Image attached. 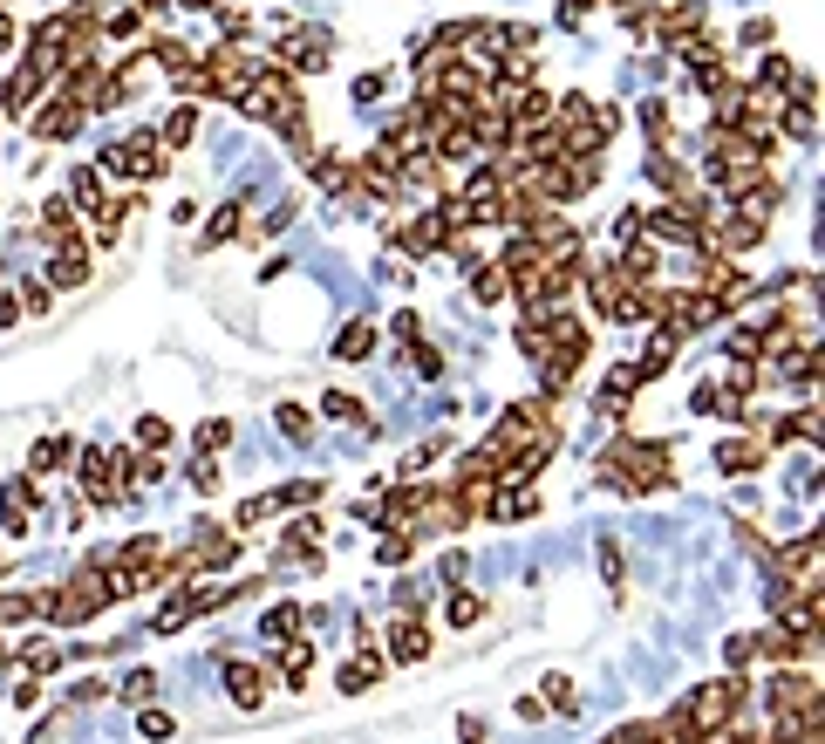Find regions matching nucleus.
<instances>
[{
	"label": "nucleus",
	"instance_id": "6e6552de",
	"mask_svg": "<svg viewBox=\"0 0 825 744\" xmlns=\"http://www.w3.org/2000/svg\"><path fill=\"white\" fill-rule=\"evenodd\" d=\"M614 280H621V287H648V280H655V246H641V239H628V253H621V267H614Z\"/></svg>",
	"mask_w": 825,
	"mask_h": 744
},
{
	"label": "nucleus",
	"instance_id": "5701e85b",
	"mask_svg": "<svg viewBox=\"0 0 825 744\" xmlns=\"http://www.w3.org/2000/svg\"><path fill=\"white\" fill-rule=\"evenodd\" d=\"M546 697L560 717H580V697H573V676H546Z\"/></svg>",
	"mask_w": 825,
	"mask_h": 744
},
{
	"label": "nucleus",
	"instance_id": "7ed1b4c3",
	"mask_svg": "<svg viewBox=\"0 0 825 744\" xmlns=\"http://www.w3.org/2000/svg\"><path fill=\"white\" fill-rule=\"evenodd\" d=\"M75 485H82L96 506H116V499H123V485L110 478V458H103V451H82V478H75Z\"/></svg>",
	"mask_w": 825,
	"mask_h": 744
},
{
	"label": "nucleus",
	"instance_id": "f03ea898",
	"mask_svg": "<svg viewBox=\"0 0 825 744\" xmlns=\"http://www.w3.org/2000/svg\"><path fill=\"white\" fill-rule=\"evenodd\" d=\"M28 512H41V492H35V478H14L7 499H0V526H7L14 540H28Z\"/></svg>",
	"mask_w": 825,
	"mask_h": 744
},
{
	"label": "nucleus",
	"instance_id": "4be33fe9",
	"mask_svg": "<svg viewBox=\"0 0 825 744\" xmlns=\"http://www.w3.org/2000/svg\"><path fill=\"white\" fill-rule=\"evenodd\" d=\"M600 574H607V588H614V594L628 588V567H621V540H600Z\"/></svg>",
	"mask_w": 825,
	"mask_h": 744
},
{
	"label": "nucleus",
	"instance_id": "4c0bfd02",
	"mask_svg": "<svg viewBox=\"0 0 825 744\" xmlns=\"http://www.w3.org/2000/svg\"><path fill=\"white\" fill-rule=\"evenodd\" d=\"M737 41H744V48H771V21H750Z\"/></svg>",
	"mask_w": 825,
	"mask_h": 744
},
{
	"label": "nucleus",
	"instance_id": "20e7f679",
	"mask_svg": "<svg viewBox=\"0 0 825 744\" xmlns=\"http://www.w3.org/2000/svg\"><path fill=\"white\" fill-rule=\"evenodd\" d=\"M389 656H396V663H423V656H430V635H423L416 615H396V622H389Z\"/></svg>",
	"mask_w": 825,
	"mask_h": 744
},
{
	"label": "nucleus",
	"instance_id": "2f4dec72",
	"mask_svg": "<svg viewBox=\"0 0 825 744\" xmlns=\"http://www.w3.org/2000/svg\"><path fill=\"white\" fill-rule=\"evenodd\" d=\"M137 437H144L150 451H157V444H164V437H171V424H164V417H137Z\"/></svg>",
	"mask_w": 825,
	"mask_h": 744
},
{
	"label": "nucleus",
	"instance_id": "58836bf2",
	"mask_svg": "<svg viewBox=\"0 0 825 744\" xmlns=\"http://www.w3.org/2000/svg\"><path fill=\"white\" fill-rule=\"evenodd\" d=\"M375 96H382V76H375V69H369V76H355V103H375Z\"/></svg>",
	"mask_w": 825,
	"mask_h": 744
},
{
	"label": "nucleus",
	"instance_id": "ddd939ff",
	"mask_svg": "<svg viewBox=\"0 0 825 744\" xmlns=\"http://www.w3.org/2000/svg\"><path fill=\"white\" fill-rule=\"evenodd\" d=\"M648 178H655L662 192H682V198H689V171H682L669 151H648Z\"/></svg>",
	"mask_w": 825,
	"mask_h": 744
},
{
	"label": "nucleus",
	"instance_id": "1a4fd4ad",
	"mask_svg": "<svg viewBox=\"0 0 825 744\" xmlns=\"http://www.w3.org/2000/svg\"><path fill=\"white\" fill-rule=\"evenodd\" d=\"M300 628H307V608H300V601H280V608H266L260 642H287V635H300Z\"/></svg>",
	"mask_w": 825,
	"mask_h": 744
},
{
	"label": "nucleus",
	"instance_id": "79ce46f5",
	"mask_svg": "<svg viewBox=\"0 0 825 744\" xmlns=\"http://www.w3.org/2000/svg\"><path fill=\"white\" fill-rule=\"evenodd\" d=\"M0 48H14V21L7 14H0Z\"/></svg>",
	"mask_w": 825,
	"mask_h": 744
},
{
	"label": "nucleus",
	"instance_id": "dca6fc26",
	"mask_svg": "<svg viewBox=\"0 0 825 744\" xmlns=\"http://www.w3.org/2000/svg\"><path fill=\"white\" fill-rule=\"evenodd\" d=\"M471 294H478V301H505V294H512V280L498 274V267H491V260H478V267H471Z\"/></svg>",
	"mask_w": 825,
	"mask_h": 744
},
{
	"label": "nucleus",
	"instance_id": "72a5a7b5",
	"mask_svg": "<svg viewBox=\"0 0 825 744\" xmlns=\"http://www.w3.org/2000/svg\"><path fill=\"white\" fill-rule=\"evenodd\" d=\"M396 335H403V342H423V314L403 308V314H396Z\"/></svg>",
	"mask_w": 825,
	"mask_h": 744
},
{
	"label": "nucleus",
	"instance_id": "423d86ee",
	"mask_svg": "<svg viewBox=\"0 0 825 744\" xmlns=\"http://www.w3.org/2000/svg\"><path fill=\"white\" fill-rule=\"evenodd\" d=\"M82 117H89L82 103H69V96H55L48 110H35V137H75V130H82Z\"/></svg>",
	"mask_w": 825,
	"mask_h": 744
},
{
	"label": "nucleus",
	"instance_id": "393cba45",
	"mask_svg": "<svg viewBox=\"0 0 825 744\" xmlns=\"http://www.w3.org/2000/svg\"><path fill=\"white\" fill-rule=\"evenodd\" d=\"M62 458H69V437H48V444H35V458H28V465H35V471H55Z\"/></svg>",
	"mask_w": 825,
	"mask_h": 744
},
{
	"label": "nucleus",
	"instance_id": "6ab92c4d",
	"mask_svg": "<svg viewBox=\"0 0 825 744\" xmlns=\"http://www.w3.org/2000/svg\"><path fill=\"white\" fill-rule=\"evenodd\" d=\"M321 410H328V417H341V424H362V431H375V424H369V410H362V403H355L348 390H328V396H321Z\"/></svg>",
	"mask_w": 825,
	"mask_h": 744
},
{
	"label": "nucleus",
	"instance_id": "bb28decb",
	"mask_svg": "<svg viewBox=\"0 0 825 744\" xmlns=\"http://www.w3.org/2000/svg\"><path fill=\"white\" fill-rule=\"evenodd\" d=\"M450 622H457V628L485 622V601H478V594H457V601H450Z\"/></svg>",
	"mask_w": 825,
	"mask_h": 744
},
{
	"label": "nucleus",
	"instance_id": "cd10ccee",
	"mask_svg": "<svg viewBox=\"0 0 825 744\" xmlns=\"http://www.w3.org/2000/svg\"><path fill=\"white\" fill-rule=\"evenodd\" d=\"M723 656H730V669H750V663H757V635H730Z\"/></svg>",
	"mask_w": 825,
	"mask_h": 744
},
{
	"label": "nucleus",
	"instance_id": "a211bd4d",
	"mask_svg": "<svg viewBox=\"0 0 825 744\" xmlns=\"http://www.w3.org/2000/svg\"><path fill=\"white\" fill-rule=\"evenodd\" d=\"M369 349H375V328H369V321H348L341 342H335V355H341V362H362Z\"/></svg>",
	"mask_w": 825,
	"mask_h": 744
},
{
	"label": "nucleus",
	"instance_id": "0eeeda50",
	"mask_svg": "<svg viewBox=\"0 0 825 744\" xmlns=\"http://www.w3.org/2000/svg\"><path fill=\"white\" fill-rule=\"evenodd\" d=\"M225 690H232V704L260 710V704H266V669H253V663H225Z\"/></svg>",
	"mask_w": 825,
	"mask_h": 744
},
{
	"label": "nucleus",
	"instance_id": "f257e3e1",
	"mask_svg": "<svg viewBox=\"0 0 825 744\" xmlns=\"http://www.w3.org/2000/svg\"><path fill=\"white\" fill-rule=\"evenodd\" d=\"M280 62H287L294 76H321V69H328V35H321V28H314V35L294 28V35L280 41Z\"/></svg>",
	"mask_w": 825,
	"mask_h": 744
},
{
	"label": "nucleus",
	"instance_id": "a878e982",
	"mask_svg": "<svg viewBox=\"0 0 825 744\" xmlns=\"http://www.w3.org/2000/svg\"><path fill=\"white\" fill-rule=\"evenodd\" d=\"M410 553H416V540L403 533V526H389V540H382V560H389V567H403Z\"/></svg>",
	"mask_w": 825,
	"mask_h": 744
},
{
	"label": "nucleus",
	"instance_id": "f704fd0d",
	"mask_svg": "<svg viewBox=\"0 0 825 744\" xmlns=\"http://www.w3.org/2000/svg\"><path fill=\"white\" fill-rule=\"evenodd\" d=\"M580 14H594V0H560V28H580Z\"/></svg>",
	"mask_w": 825,
	"mask_h": 744
},
{
	"label": "nucleus",
	"instance_id": "a19ab883",
	"mask_svg": "<svg viewBox=\"0 0 825 744\" xmlns=\"http://www.w3.org/2000/svg\"><path fill=\"white\" fill-rule=\"evenodd\" d=\"M14 321H21V301H14V294H0V328H14Z\"/></svg>",
	"mask_w": 825,
	"mask_h": 744
},
{
	"label": "nucleus",
	"instance_id": "39448f33",
	"mask_svg": "<svg viewBox=\"0 0 825 744\" xmlns=\"http://www.w3.org/2000/svg\"><path fill=\"white\" fill-rule=\"evenodd\" d=\"M89 280V246H82V233L69 239V246H55V267H48V287H82Z\"/></svg>",
	"mask_w": 825,
	"mask_h": 744
},
{
	"label": "nucleus",
	"instance_id": "c85d7f7f",
	"mask_svg": "<svg viewBox=\"0 0 825 744\" xmlns=\"http://www.w3.org/2000/svg\"><path fill=\"white\" fill-rule=\"evenodd\" d=\"M191 485H198V492H219V465H212V458H191V471H185Z\"/></svg>",
	"mask_w": 825,
	"mask_h": 744
},
{
	"label": "nucleus",
	"instance_id": "c756f323",
	"mask_svg": "<svg viewBox=\"0 0 825 744\" xmlns=\"http://www.w3.org/2000/svg\"><path fill=\"white\" fill-rule=\"evenodd\" d=\"M123 697H130V704H150V697H157V676H150V669H137V676L123 683Z\"/></svg>",
	"mask_w": 825,
	"mask_h": 744
},
{
	"label": "nucleus",
	"instance_id": "e433bc0d",
	"mask_svg": "<svg viewBox=\"0 0 825 744\" xmlns=\"http://www.w3.org/2000/svg\"><path fill=\"white\" fill-rule=\"evenodd\" d=\"M457 738H464V744H491V731H485V717H464V724H457Z\"/></svg>",
	"mask_w": 825,
	"mask_h": 744
},
{
	"label": "nucleus",
	"instance_id": "9b49d317",
	"mask_svg": "<svg viewBox=\"0 0 825 744\" xmlns=\"http://www.w3.org/2000/svg\"><path fill=\"white\" fill-rule=\"evenodd\" d=\"M191 137H198V103H178V110L164 117V130H157V144H171V151H185Z\"/></svg>",
	"mask_w": 825,
	"mask_h": 744
},
{
	"label": "nucleus",
	"instance_id": "2eb2a0df",
	"mask_svg": "<svg viewBox=\"0 0 825 744\" xmlns=\"http://www.w3.org/2000/svg\"><path fill=\"white\" fill-rule=\"evenodd\" d=\"M375 676H382V656H355V663L341 669L335 683H341V697H362V690H369Z\"/></svg>",
	"mask_w": 825,
	"mask_h": 744
},
{
	"label": "nucleus",
	"instance_id": "aec40b11",
	"mask_svg": "<svg viewBox=\"0 0 825 744\" xmlns=\"http://www.w3.org/2000/svg\"><path fill=\"white\" fill-rule=\"evenodd\" d=\"M185 622H191V594L178 588V594H171V601H164V608H157V622H150V628H157V635H178V628H185Z\"/></svg>",
	"mask_w": 825,
	"mask_h": 744
},
{
	"label": "nucleus",
	"instance_id": "473e14b6",
	"mask_svg": "<svg viewBox=\"0 0 825 744\" xmlns=\"http://www.w3.org/2000/svg\"><path fill=\"white\" fill-rule=\"evenodd\" d=\"M225 437H232V424H225V417H212V424H205V431H198V444H205V458H212V451H219Z\"/></svg>",
	"mask_w": 825,
	"mask_h": 744
},
{
	"label": "nucleus",
	"instance_id": "9d476101",
	"mask_svg": "<svg viewBox=\"0 0 825 744\" xmlns=\"http://www.w3.org/2000/svg\"><path fill=\"white\" fill-rule=\"evenodd\" d=\"M764 465V444H750V437H723L716 444V471H757Z\"/></svg>",
	"mask_w": 825,
	"mask_h": 744
},
{
	"label": "nucleus",
	"instance_id": "412c9836",
	"mask_svg": "<svg viewBox=\"0 0 825 744\" xmlns=\"http://www.w3.org/2000/svg\"><path fill=\"white\" fill-rule=\"evenodd\" d=\"M280 437H287V444H307V437H314V417H307L300 403H280Z\"/></svg>",
	"mask_w": 825,
	"mask_h": 744
},
{
	"label": "nucleus",
	"instance_id": "4468645a",
	"mask_svg": "<svg viewBox=\"0 0 825 744\" xmlns=\"http://www.w3.org/2000/svg\"><path fill=\"white\" fill-rule=\"evenodd\" d=\"M69 205H103V171L96 164H75L69 171Z\"/></svg>",
	"mask_w": 825,
	"mask_h": 744
},
{
	"label": "nucleus",
	"instance_id": "f8f14e48",
	"mask_svg": "<svg viewBox=\"0 0 825 744\" xmlns=\"http://www.w3.org/2000/svg\"><path fill=\"white\" fill-rule=\"evenodd\" d=\"M307 178H314L321 192H341V185H348V164H341L335 151H314L307 157Z\"/></svg>",
	"mask_w": 825,
	"mask_h": 744
},
{
	"label": "nucleus",
	"instance_id": "c9c22d12",
	"mask_svg": "<svg viewBox=\"0 0 825 744\" xmlns=\"http://www.w3.org/2000/svg\"><path fill=\"white\" fill-rule=\"evenodd\" d=\"M21 308H48V280H28V287H21Z\"/></svg>",
	"mask_w": 825,
	"mask_h": 744
},
{
	"label": "nucleus",
	"instance_id": "7c9ffc66",
	"mask_svg": "<svg viewBox=\"0 0 825 744\" xmlns=\"http://www.w3.org/2000/svg\"><path fill=\"white\" fill-rule=\"evenodd\" d=\"M410 362H416V376H423V383H437V376H444V355H437V349H416Z\"/></svg>",
	"mask_w": 825,
	"mask_h": 744
},
{
	"label": "nucleus",
	"instance_id": "ea45409f",
	"mask_svg": "<svg viewBox=\"0 0 825 744\" xmlns=\"http://www.w3.org/2000/svg\"><path fill=\"white\" fill-rule=\"evenodd\" d=\"M144 738H171V717L164 710H144Z\"/></svg>",
	"mask_w": 825,
	"mask_h": 744
},
{
	"label": "nucleus",
	"instance_id": "f3484780",
	"mask_svg": "<svg viewBox=\"0 0 825 744\" xmlns=\"http://www.w3.org/2000/svg\"><path fill=\"white\" fill-rule=\"evenodd\" d=\"M232 233H239V205H219V212H212V226H205V239H198V253H219Z\"/></svg>",
	"mask_w": 825,
	"mask_h": 744
},
{
	"label": "nucleus",
	"instance_id": "b1692460",
	"mask_svg": "<svg viewBox=\"0 0 825 744\" xmlns=\"http://www.w3.org/2000/svg\"><path fill=\"white\" fill-rule=\"evenodd\" d=\"M280 669H287V683H294V690H307V676H314V649H300V642H294Z\"/></svg>",
	"mask_w": 825,
	"mask_h": 744
}]
</instances>
